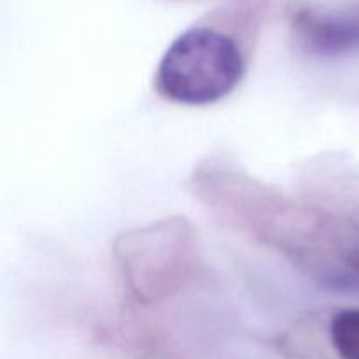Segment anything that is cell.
<instances>
[{
	"mask_svg": "<svg viewBox=\"0 0 359 359\" xmlns=\"http://www.w3.org/2000/svg\"><path fill=\"white\" fill-rule=\"evenodd\" d=\"M116 252L133 293L151 302L181 286L191 270L195 242L184 221H163L121 237Z\"/></svg>",
	"mask_w": 359,
	"mask_h": 359,
	"instance_id": "7a4b0ae2",
	"label": "cell"
},
{
	"mask_svg": "<svg viewBox=\"0 0 359 359\" xmlns=\"http://www.w3.org/2000/svg\"><path fill=\"white\" fill-rule=\"evenodd\" d=\"M302 41L319 56H346L359 49V14H307L300 20Z\"/></svg>",
	"mask_w": 359,
	"mask_h": 359,
	"instance_id": "3957f363",
	"label": "cell"
},
{
	"mask_svg": "<svg viewBox=\"0 0 359 359\" xmlns=\"http://www.w3.org/2000/svg\"><path fill=\"white\" fill-rule=\"evenodd\" d=\"M330 339L340 359H359V309H347L333 316Z\"/></svg>",
	"mask_w": 359,
	"mask_h": 359,
	"instance_id": "277c9868",
	"label": "cell"
},
{
	"mask_svg": "<svg viewBox=\"0 0 359 359\" xmlns=\"http://www.w3.org/2000/svg\"><path fill=\"white\" fill-rule=\"evenodd\" d=\"M244 70V56L230 35L196 27L168 46L158 65L156 86L175 104L200 107L228 97L242 81Z\"/></svg>",
	"mask_w": 359,
	"mask_h": 359,
	"instance_id": "6da1fadb",
	"label": "cell"
}]
</instances>
